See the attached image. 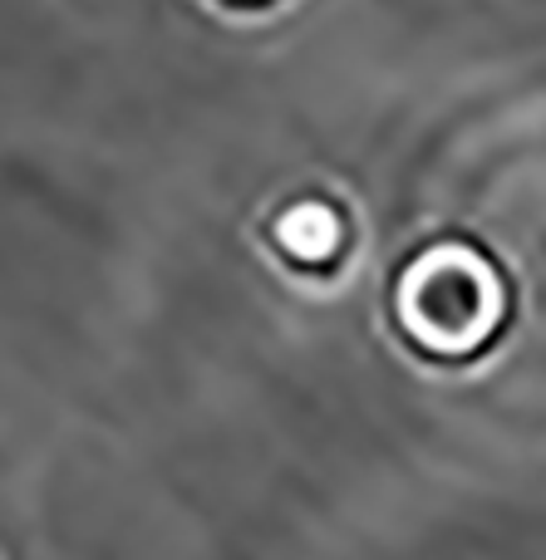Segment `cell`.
<instances>
[{
	"label": "cell",
	"mask_w": 546,
	"mask_h": 560,
	"mask_svg": "<svg viewBox=\"0 0 546 560\" xmlns=\"http://www.w3.org/2000/svg\"><path fill=\"white\" fill-rule=\"evenodd\" d=\"M399 329L429 354H468L498 329L502 285L468 246H433L414 256L394 290Z\"/></svg>",
	"instance_id": "6da1fadb"
},
{
	"label": "cell",
	"mask_w": 546,
	"mask_h": 560,
	"mask_svg": "<svg viewBox=\"0 0 546 560\" xmlns=\"http://www.w3.org/2000/svg\"><path fill=\"white\" fill-rule=\"evenodd\" d=\"M276 242H281L286 256H295V261H330L335 252H340L345 242V222L335 207L325 202H295L286 207L281 217H276Z\"/></svg>",
	"instance_id": "7a4b0ae2"
},
{
	"label": "cell",
	"mask_w": 546,
	"mask_h": 560,
	"mask_svg": "<svg viewBox=\"0 0 546 560\" xmlns=\"http://www.w3.org/2000/svg\"><path fill=\"white\" fill-rule=\"evenodd\" d=\"M236 5H256V0H236Z\"/></svg>",
	"instance_id": "3957f363"
}]
</instances>
